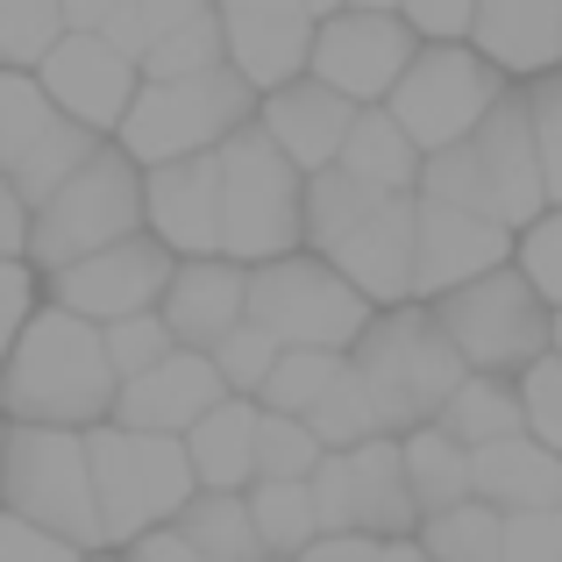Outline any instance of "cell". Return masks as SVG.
I'll use <instances>...</instances> for the list:
<instances>
[{"label": "cell", "instance_id": "6da1fadb", "mask_svg": "<svg viewBox=\"0 0 562 562\" xmlns=\"http://www.w3.org/2000/svg\"><path fill=\"white\" fill-rule=\"evenodd\" d=\"M114 392H122V371L108 357V335L71 306L29 314L14 357L0 363V406L36 427H93L114 413Z\"/></svg>", "mask_w": 562, "mask_h": 562}, {"label": "cell", "instance_id": "7a4b0ae2", "mask_svg": "<svg viewBox=\"0 0 562 562\" xmlns=\"http://www.w3.org/2000/svg\"><path fill=\"white\" fill-rule=\"evenodd\" d=\"M413 228L420 206L406 192H378L328 165L306 192V235L328 249V263L363 292V300H406L413 292Z\"/></svg>", "mask_w": 562, "mask_h": 562}, {"label": "cell", "instance_id": "3957f363", "mask_svg": "<svg viewBox=\"0 0 562 562\" xmlns=\"http://www.w3.org/2000/svg\"><path fill=\"white\" fill-rule=\"evenodd\" d=\"M93 492H100V527H108V549H128L150 527H171L186 513V498L200 492V470H192L179 435H157V427H100L93 435Z\"/></svg>", "mask_w": 562, "mask_h": 562}, {"label": "cell", "instance_id": "277c9868", "mask_svg": "<svg viewBox=\"0 0 562 562\" xmlns=\"http://www.w3.org/2000/svg\"><path fill=\"white\" fill-rule=\"evenodd\" d=\"M349 371L371 392L378 427H427V420H441V406H449V392L463 384L470 363L456 357V342L441 335L435 314H406L398 306V314H384L357 335Z\"/></svg>", "mask_w": 562, "mask_h": 562}, {"label": "cell", "instance_id": "5b68a950", "mask_svg": "<svg viewBox=\"0 0 562 562\" xmlns=\"http://www.w3.org/2000/svg\"><path fill=\"white\" fill-rule=\"evenodd\" d=\"M306 235L300 165L278 150L271 128H235L221 143V249L235 263H271Z\"/></svg>", "mask_w": 562, "mask_h": 562}, {"label": "cell", "instance_id": "8992f818", "mask_svg": "<svg viewBox=\"0 0 562 562\" xmlns=\"http://www.w3.org/2000/svg\"><path fill=\"white\" fill-rule=\"evenodd\" d=\"M0 498H8V513L79 541V549H108L93 492V441H79V427H14L8 456H0Z\"/></svg>", "mask_w": 562, "mask_h": 562}, {"label": "cell", "instance_id": "52a82bcc", "mask_svg": "<svg viewBox=\"0 0 562 562\" xmlns=\"http://www.w3.org/2000/svg\"><path fill=\"white\" fill-rule=\"evenodd\" d=\"M249 93L257 86L235 65L186 71V79H150V86H136V100L122 114V150L136 165H171V157H192V150H221L249 122Z\"/></svg>", "mask_w": 562, "mask_h": 562}, {"label": "cell", "instance_id": "ba28073f", "mask_svg": "<svg viewBox=\"0 0 562 562\" xmlns=\"http://www.w3.org/2000/svg\"><path fill=\"white\" fill-rule=\"evenodd\" d=\"M435 321H441V335L456 342V357L470 363V371H527L535 357H549L555 349V314H549V300H541V285L527 271H484V278H470V285H456V292H441V306H435Z\"/></svg>", "mask_w": 562, "mask_h": 562}, {"label": "cell", "instance_id": "9c48e42d", "mask_svg": "<svg viewBox=\"0 0 562 562\" xmlns=\"http://www.w3.org/2000/svg\"><path fill=\"white\" fill-rule=\"evenodd\" d=\"M136 221H143L136 157L128 150H93L50 200L36 206V221H29V257H36L43 271H65V263L122 243V235H136Z\"/></svg>", "mask_w": 562, "mask_h": 562}, {"label": "cell", "instance_id": "30bf717a", "mask_svg": "<svg viewBox=\"0 0 562 562\" xmlns=\"http://www.w3.org/2000/svg\"><path fill=\"white\" fill-rule=\"evenodd\" d=\"M249 321L285 349H357V335L371 328V300L335 263L271 257L263 271H249Z\"/></svg>", "mask_w": 562, "mask_h": 562}, {"label": "cell", "instance_id": "8fae6325", "mask_svg": "<svg viewBox=\"0 0 562 562\" xmlns=\"http://www.w3.org/2000/svg\"><path fill=\"white\" fill-rule=\"evenodd\" d=\"M314 513L321 535H371L398 541L420 527V498L406 477V441H357V449H328L314 470Z\"/></svg>", "mask_w": 562, "mask_h": 562}, {"label": "cell", "instance_id": "7c38bea8", "mask_svg": "<svg viewBox=\"0 0 562 562\" xmlns=\"http://www.w3.org/2000/svg\"><path fill=\"white\" fill-rule=\"evenodd\" d=\"M384 100H392L398 128H406L420 150H449V143H463L470 128L498 108V65H484L477 50L441 36L435 50H420L398 71V86Z\"/></svg>", "mask_w": 562, "mask_h": 562}, {"label": "cell", "instance_id": "4fadbf2b", "mask_svg": "<svg viewBox=\"0 0 562 562\" xmlns=\"http://www.w3.org/2000/svg\"><path fill=\"white\" fill-rule=\"evenodd\" d=\"M306 65H314V79H328L349 100H384L398 86V71L413 65V29L392 8H335L314 29Z\"/></svg>", "mask_w": 562, "mask_h": 562}, {"label": "cell", "instance_id": "5bb4252c", "mask_svg": "<svg viewBox=\"0 0 562 562\" xmlns=\"http://www.w3.org/2000/svg\"><path fill=\"white\" fill-rule=\"evenodd\" d=\"M50 278H57V306H71V314H86V321H100V328H108V321L150 314V306L165 300L171 257H165V243L122 235V243L93 249V257L65 263V271H50Z\"/></svg>", "mask_w": 562, "mask_h": 562}, {"label": "cell", "instance_id": "9a60e30c", "mask_svg": "<svg viewBox=\"0 0 562 562\" xmlns=\"http://www.w3.org/2000/svg\"><path fill=\"white\" fill-rule=\"evenodd\" d=\"M513 249V221L470 214L449 200H420V228H413V292H456L470 278L498 271Z\"/></svg>", "mask_w": 562, "mask_h": 562}, {"label": "cell", "instance_id": "2e32d148", "mask_svg": "<svg viewBox=\"0 0 562 562\" xmlns=\"http://www.w3.org/2000/svg\"><path fill=\"white\" fill-rule=\"evenodd\" d=\"M43 93H50V108H65L86 128H122L128 100H136V57L114 50L100 29H71L43 57Z\"/></svg>", "mask_w": 562, "mask_h": 562}, {"label": "cell", "instance_id": "e0dca14e", "mask_svg": "<svg viewBox=\"0 0 562 562\" xmlns=\"http://www.w3.org/2000/svg\"><path fill=\"white\" fill-rule=\"evenodd\" d=\"M221 36H228V65L249 86H285L300 79L306 50H314V8L306 0H214Z\"/></svg>", "mask_w": 562, "mask_h": 562}, {"label": "cell", "instance_id": "ac0fdd59", "mask_svg": "<svg viewBox=\"0 0 562 562\" xmlns=\"http://www.w3.org/2000/svg\"><path fill=\"white\" fill-rule=\"evenodd\" d=\"M143 221L157 228L165 249L214 257L221 249V150H192L150 171L143 186Z\"/></svg>", "mask_w": 562, "mask_h": 562}, {"label": "cell", "instance_id": "d6986e66", "mask_svg": "<svg viewBox=\"0 0 562 562\" xmlns=\"http://www.w3.org/2000/svg\"><path fill=\"white\" fill-rule=\"evenodd\" d=\"M214 398H228V384H221V371H214V349H186L179 342L171 357H157L150 371L122 378L114 420L122 427H157V435H186Z\"/></svg>", "mask_w": 562, "mask_h": 562}, {"label": "cell", "instance_id": "ffe728a7", "mask_svg": "<svg viewBox=\"0 0 562 562\" xmlns=\"http://www.w3.org/2000/svg\"><path fill=\"white\" fill-rule=\"evenodd\" d=\"M470 143H477V157H484V186H492L498 221L527 228V221L549 214V179H541V143H535L527 100H498V108L470 128Z\"/></svg>", "mask_w": 562, "mask_h": 562}, {"label": "cell", "instance_id": "44dd1931", "mask_svg": "<svg viewBox=\"0 0 562 562\" xmlns=\"http://www.w3.org/2000/svg\"><path fill=\"white\" fill-rule=\"evenodd\" d=\"M157 314L186 349H214L235 321H249V271L235 257H192L186 271H171Z\"/></svg>", "mask_w": 562, "mask_h": 562}, {"label": "cell", "instance_id": "7402d4cb", "mask_svg": "<svg viewBox=\"0 0 562 562\" xmlns=\"http://www.w3.org/2000/svg\"><path fill=\"white\" fill-rule=\"evenodd\" d=\"M349 122H357V100L335 93L328 79H285L263 100V128L278 136V150H285L292 165H314V171H328L335 157H342Z\"/></svg>", "mask_w": 562, "mask_h": 562}, {"label": "cell", "instance_id": "603a6c76", "mask_svg": "<svg viewBox=\"0 0 562 562\" xmlns=\"http://www.w3.org/2000/svg\"><path fill=\"white\" fill-rule=\"evenodd\" d=\"M477 50L513 79H541L562 65V0H477Z\"/></svg>", "mask_w": 562, "mask_h": 562}, {"label": "cell", "instance_id": "cb8c5ba5", "mask_svg": "<svg viewBox=\"0 0 562 562\" xmlns=\"http://www.w3.org/2000/svg\"><path fill=\"white\" fill-rule=\"evenodd\" d=\"M477 470V498L520 513V506H562V449H549L541 435H506L470 449Z\"/></svg>", "mask_w": 562, "mask_h": 562}, {"label": "cell", "instance_id": "d4e9b609", "mask_svg": "<svg viewBox=\"0 0 562 562\" xmlns=\"http://www.w3.org/2000/svg\"><path fill=\"white\" fill-rule=\"evenodd\" d=\"M257 420L263 413L235 392V398H214V406L186 427V456H192L206 492H243V484L257 477Z\"/></svg>", "mask_w": 562, "mask_h": 562}, {"label": "cell", "instance_id": "484cf974", "mask_svg": "<svg viewBox=\"0 0 562 562\" xmlns=\"http://www.w3.org/2000/svg\"><path fill=\"white\" fill-rule=\"evenodd\" d=\"M335 165H342L349 179L378 186V192H413V186H420V143L398 128L392 108H363L357 122H349L342 157H335Z\"/></svg>", "mask_w": 562, "mask_h": 562}, {"label": "cell", "instance_id": "4316f807", "mask_svg": "<svg viewBox=\"0 0 562 562\" xmlns=\"http://www.w3.org/2000/svg\"><path fill=\"white\" fill-rule=\"evenodd\" d=\"M179 535L206 562H271V549L257 535V513H249V492H192L179 513Z\"/></svg>", "mask_w": 562, "mask_h": 562}, {"label": "cell", "instance_id": "83f0119b", "mask_svg": "<svg viewBox=\"0 0 562 562\" xmlns=\"http://www.w3.org/2000/svg\"><path fill=\"white\" fill-rule=\"evenodd\" d=\"M441 427H449L463 449H484V441H506V435H527V406H520V384H506L498 371H477L449 392L441 406Z\"/></svg>", "mask_w": 562, "mask_h": 562}, {"label": "cell", "instance_id": "f1b7e54d", "mask_svg": "<svg viewBox=\"0 0 562 562\" xmlns=\"http://www.w3.org/2000/svg\"><path fill=\"white\" fill-rule=\"evenodd\" d=\"M420 549L435 562H498L506 555V506H492L477 492L456 498V506L420 520Z\"/></svg>", "mask_w": 562, "mask_h": 562}, {"label": "cell", "instance_id": "f546056e", "mask_svg": "<svg viewBox=\"0 0 562 562\" xmlns=\"http://www.w3.org/2000/svg\"><path fill=\"white\" fill-rule=\"evenodd\" d=\"M93 150H100V128H86V122H71V114H57V122L43 128V136L29 143V150L14 157V165H8V179H14V192L29 200V214H36V206L50 200V192L65 186V179H71V171H79Z\"/></svg>", "mask_w": 562, "mask_h": 562}, {"label": "cell", "instance_id": "4dcf8cb0", "mask_svg": "<svg viewBox=\"0 0 562 562\" xmlns=\"http://www.w3.org/2000/svg\"><path fill=\"white\" fill-rule=\"evenodd\" d=\"M406 477H413V498H420V520L477 492L470 449L449 435V427H413V441H406Z\"/></svg>", "mask_w": 562, "mask_h": 562}, {"label": "cell", "instance_id": "1f68e13d", "mask_svg": "<svg viewBox=\"0 0 562 562\" xmlns=\"http://www.w3.org/2000/svg\"><path fill=\"white\" fill-rule=\"evenodd\" d=\"M249 513H257V535H263V549H271V562L300 555L306 541H321L314 477H257L249 484Z\"/></svg>", "mask_w": 562, "mask_h": 562}, {"label": "cell", "instance_id": "d6a6232c", "mask_svg": "<svg viewBox=\"0 0 562 562\" xmlns=\"http://www.w3.org/2000/svg\"><path fill=\"white\" fill-rule=\"evenodd\" d=\"M321 456H328V441L314 435L306 413H271L263 406V420H257V477H314Z\"/></svg>", "mask_w": 562, "mask_h": 562}, {"label": "cell", "instance_id": "836d02e7", "mask_svg": "<svg viewBox=\"0 0 562 562\" xmlns=\"http://www.w3.org/2000/svg\"><path fill=\"white\" fill-rule=\"evenodd\" d=\"M306 420H314V435L328 441V449H357V441H371V435H384L378 427V406H371V392H363V378L349 371H335V384L306 406Z\"/></svg>", "mask_w": 562, "mask_h": 562}, {"label": "cell", "instance_id": "e575fe53", "mask_svg": "<svg viewBox=\"0 0 562 562\" xmlns=\"http://www.w3.org/2000/svg\"><path fill=\"white\" fill-rule=\"evenodd\" d=\"M420 200H449V206H470V214H498L492 206V186H484V157L477 143H449V150H427L420 157Z\"/></svg>", "mask_w": 562, "mask_h": 562}, {"label": "cell", "instance_id": "d590c367", "mask_svg": "<svg viewBox=\"0 0 562 562\" xmlns=\"http://www.w3.org/2000/svg\"><path fill=\"white\" fill-rule=\"evenodd\" d=\"M65 36V0H0V65H43Z\"/></svg>", "mask_w": 562, "mask_h": 562}, {"label": "cell", "instance_id": "8d00e7d4", "mask_svg": "<svg viewBox=\"0 0 562 562\" xmlns=\"http://www.w3.org/2000/svg\"><path fill=\"white\" fill-rule=\"evenodd\" d=\"M342 371V349H278L271 378H263V406L271 413H306Z\"/></svg>", "mask_w": 562, "mask_h": 562}, {"label": "cell", "instance_id": "74e56055", "mask_svg": "<svg viewBox=\"0 0 562 562\" xmlns=\"http://www.w3.org/2000/svg\"><path fill=\"white\" fill-rule=\"evenodd\" d=\"M228 65V36H221V14H200L186 29H165V36L143 50V71L150 79H186V71H214Z\"/></svg>", "mask_w": 562, "mask_h": 562}, {"label": "cell", "instance_id": "f35d334b", "mask_svg": "<svg viewBox=\"0 0 562 562\" xmlns=\"http://www.w3.org/2000/svg\"><path fill=\"white\" fill-rule=\"evenodd\" d=\"M50 122H57V108H50V93H43V79H22L14 65H0V171H8Z\"/></svg>", "mask_w": 562, "mask_h": 562}, {"label": "cell", "instance_id": "ab89813d", "mask_svg": "<svg viewBox=\"0 0 562 562\" xmlns=\"http://www.w3.org/2000/svg\"><path fill=\"white\" fill-rule=\"evenodd\" d=\"M278 349H285V342H278L271 328H257V321H235V328L214 342V371H221V384H228V392H263Z\"/></svg>", "mask_w": 562, "mask_h": 562}, {"label": "cell", "instance_id": "60d3db41", "mask_svg": "<svg viewBox=\"0 0 562 562\" xmlns=\"http://www.w3.org/2000/svg\"><path fill=\"white\" fill-rule=\"evenodd\" d=\"M100 335H108V357H114V371H122V378L150 371L157 357L179 349V335L165 328V314H122V321H108Z\"/></svg>", "mask_w": 562, "mask_h": 562}, {"label": "cell", "instance_id": "b9f144b4", "mask_svg": "<svg viewBox=\"0 0 562 562\" xmlns=\"http://www.w3.org/2000/svg\"><path fill=\"white\" fill-rule=\"evenodd\" d=\"M520 406H527V435L562 449V349H549V357H535L520 371Z\"/></svg>", "mask_w": 562, "mask_h": 562}, {"label": "cell", "instance_id": "7bdbcfd3", "mask_svg": "<svg viewBox=\"0 0 562 562\" xmlns=\"http://www.w3.org/2000/svg\"><path fill=\"white\" fill-rule=\"evenodd\" d=\"M527 114H535V143H541V179H549V200L562 206V71H541V86L527 93Z\"/></svg>", "mask_w": 562, "mask_h": 562}, {"label": "cell", "instance_id": "ee69618b", "mask_svg": "<svg viewBox=\"0 0 562 562\" xmlns=\"http://www.w3.org/2000/svg\"><path fill=\"white\" fill-rule=\"evenodd\" d=\"M498 562H562V506L506 513V555Z\"/></svg>", "mask_w": 562, "mask_h": 562}, {"label": "cell", "instance_id": "f6af8a7d", "mask_svg": "<svg viewBox=\"0 0 562 562\" xmlns=\"http://www.w3.org/2000/svg\"><path fill=\"white\" fill-rule=\"evenodd\" d=\"M93 549H79V541L50 535V527L22 520V513H0V562H86Z\"/></svg>", "mask_w": 562, "mask_h": 562}, {"label": "cell", "instance_id": "bcb514c9", "mask_svg": "<svg viewBox=\"0 0 562 562\" xmlns=\"http://www.w3.org/2000/svg\"><path fill=\"white\" fill-rule=\"evenodd\" d=\"M520 271L541 285V300L562 306V206L541 221H527V243H520Z\"/></svg>", "mask_w": 562, "mask_h": 562}, {"label": "cell", "instance_id": "7dc6e473", "mask_svg": "<svg viewBox=\"0 0 562 562\" xmlns=\"http://www.w3.org/2000/svg\"><path fill=\"white\" fill-rule=\"evenodd\" d=\"M22 328H29V271L14 257H0V363L14 357Z\"/></svg>", "mask_w": 562, "mask_h": 562}, {"label": "cell", "instance_id": "c3c4849f", "mask_svg": "<svg viewBox=\"0 0 562 562\" xmlns=\"http://www.w3.org/2000/svg\"><path fill=\"white\" fill-rule=\"evenodd\" d=\"M398 8H406V22L420 36H463L477 22V0H398Z\"/></svg>", "mask_w": 562, "mask_h": 562}, {"label": "cell", "instance_id": "681fc988", "mask_svg": "<svg viewBox=\"0 0 562 562\" xmlns=\"http://www.w3.org/2000/svg\"><path fill=\"white\" fill-rule=\"evenodd\" d=\"M200 14H214V0H136V22H143V50H150L165 29H186L200 22Z\"/></svg>", "mask_w": 562, "mask_h": 562}, {"label": "cell", "instance_id": "f907efd6", "mask_svg": "<svg viewBox=\"0 0 562 562\" xmlns=\"http://www.w3.org/2000/svg\"><path fill=\"white\" fill-rule=\"evenodd\" d=\"M122 562H206V555L192 549V541L179 535V520H171V527H150V535H136Z\"/></svg>", "mask_w": 562, "mask_h": 562}, {"label": "cell", "instance_id": "816d5d0a", "mask_svg": "<svg viewBox=\"0 0 562 562\" xmlns=\"http://www.w3.org/2000/svg\"><path fill=\"white\" fill-rule=\"evenodd\" d=\"M371 555H378L371 535H321V541H306L300 555H278V562H371Z\"/></svg>", "mask_w": 562, "mask_h": 562}, {"label": "cell", "instance_id": "f5cc1de1", "mask_svg": "<svg viewBox=\"0 0 562 562\" xmlns=\"http://www.w3.org/2000/svg\"><path fill=\"white\" fill-rule=\"evenodd\" d=\"M29 200L22 192H14V179L8 171H0V257H14V249H29Z\"/></svg>", "mask_w": 562, "mask_h": 562}, {"label": "cell", "instance_id": "db71d44e", "mask_svg": "<svg viewBox=\"0 0 562 562\" xmlns=\"http://www.w3.org/2000/svg\"><path fill=\"white\" fill-rule=\"evenodd\" d=\"M122 0H65V29H108Z\"/></svg>", "mask_w": 562, "mask_h": 562}, {"label": "cell", "instance_id": "11a10c76", "mask_svg": "<svg viewBox=\"0 0 562 562\" xmlns=\"http://www.w3.org/2000/svg\"><path fill=\"white\" fill-rule=\"evenodd\" d=\"M371 562H435V555H427L413 535H398V541H378V555H371Z\"/></svg>", "mask_w": 562, "mask_h": 562}, {"label": "cell", "instance_id": "9f6ffc18", "mask_svg": "<svg viewBox=\"0 0 562 562\" xmlns=\"http://www.w3.org/2000/svg\"><path fill=\"white\" fill-rule=\"evenodd\" d=\"M306 8H314V14H335V8H342V0H306Z\"/></svg>", "mask_w": 562, "mask_h": 562}, {"label": "cell", "instance_id": "6f0895ef", "mask_svg": "<svg viewBox=\"0 0 562 562\" xmlns=\"http://www.w3.org/2000/svg\"><path fill=\"white\" fill-rule=\"evenodd\" d=\"M349 8H398V0H349Z\"/></svg>", "mask_w": 562, "mask_h": 562}, {"label": "cell", "instance_id": "680465c9", "mask_svg": "<svg viewBox=\"0 0 562 562\" xmlns=\"http://www.w3.org/2000/svg\"><path fill=\"white\" fill-rule=\"evenodd\" d=\"M555 349H562V306H555Z\"/></svg>", "mask_w": 562, "mask_h": 562}, {"label": "cell", "instance_id": "91938a15", "mask_svg": "<svg viewBox=\"0 0 562 562\" xmlns=\"http://www.w3.org/2000/svg\"><path fill=\"white\" fill-rule=\"evenodd\" d=\"M0 456H8V435H0Z\"/></svg>", "mask_w": 562, "mask_h": 562}, {"label": "cell", "instance_id": "94428289", "mask_svg": "<svg viewBox=\"0 0 562 562\" xmlns=\"http://www.w3.org/2000/svg\"><path fill=\"white\" fill-rule=\"evenodd\" d=\"M86 562H108V555H86Z\"/></svg>", "mask_w": 562, "mask_h": 562}]
</instances>
